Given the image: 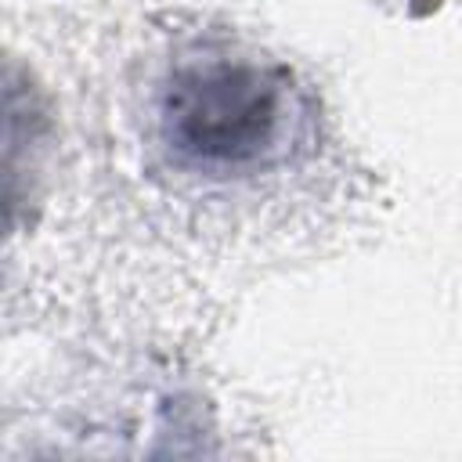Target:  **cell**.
<instances>
[{
	"label": "cell",
	"mask_w": 462,
	"mask_h": 462,
	"mask_svg": "<svg viewBox=\"0 0 462 462\" xmlns=\"http://www.w3.org/2000/svg\"><path fill=\"white\" fill-rule=\"evenodd\" d=\"M307 108L289 65L206 43L177 54L152 90V137L188 177L231 180L289 162Z\"/></svg>",
	"instance_id": "6da1fadb"
}]
</instances>
